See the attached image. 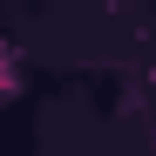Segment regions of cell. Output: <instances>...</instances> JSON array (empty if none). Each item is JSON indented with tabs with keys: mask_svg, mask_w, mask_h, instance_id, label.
I'll list each match as a JSON object with an SVG mask.
<instances>
[{
	"mask_svg": "<svg viewBox=\"0 0 156 156\" xmlns=\"http://www.w3.org/2000/svg\"><path fill=\"white\" fill-rule=\"evenodd\" d=\"M7 82H14V68H7V55H0V88H7Z\"/></svg>",
	"mask_w": 156,
	"mask_h": 156,
	"instance_id": "cell-1",
	"label": "cell"
}]
</instances>
